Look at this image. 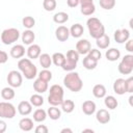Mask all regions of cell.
Instances as JSON below:
<instances>
[{
    "instance_id": "obj_1",
    "label": "cell",
    "mask_w": 133,
    "mask_h": 133,
    "mask_svg": "<svg viewBox=\"0 0 133 133\" xmlns=\"http://www.w3.org/2000/svg\"><path fill=\"white\" fill-rule=\"evenodd\" d=\"M63 84L68 89H70L73 92H78L83 87V82H82V79L80 78L79 74L76 72H73V71L64 76Z\"/></svg>"
},
{
    "instance_id": "obj_2",
    "label": "cell",
    "mask_w": 133,
    "mask_h": 133,
    "mask_svg": "<svg viewBox=\"0 0 133 133\" xmlns=\"http://www.w3.org/2000/svg\"><path fill=\"white\" fill-rule=\"evenodd\" d=\"M18 68L23 76L28 80L35 78V76L37 75V69L31 62L30 58H21L18 62Z\"/></svg>"
},
{
    "instance_id": "obj_3",
    "label": "cell",
    "mask_w": 133,
    "mask_h": 133,
    "mask_svg": "<svg viewBox=\"0 0 133 133\" xmlns=\"http://www.w3.org/2000/svg\"><path fill=\"white\" fill-rule=\"evenodd\" d=\"M86 25L88 28L89 35L92 38L97 39L100 36H102L103 34H105V27L98 18H95V17L89 18L86 22Z\"/></svg>"
},
{
    "instance_id": "obj_4",
    "label": "cell",
    "mask_w": 133,
    "mask_h": 133,
    "mask_svg": "<svg viewBox=\"0 0 133 133\" xmlns=\"http://www.w3.org/2000/svg\"><path fill=\"white\" fill-rule=\"evenodd\" d=\"M48 102L52 106H58L61 105L63 102V88L58 85L54 84L50 87L49 96H48Z\"/></svg>"
},
{
    "instance_id": "obj_5",
    "label": "cell",
    "mask_w": 133,
    "mask_h": 133,
    "mask_svg": "<svg viewBox=\"0 0 133 133\" xmlns=\"http://www.w3.org/2000/svg\"><path fill=\"white\" fill-rule=\"evenodd\" d=\"M20 37V31L17 28H7L4 29L1 33V42L4 45H10L17 42Z\"/></svg>"
},
{
    "instance_id": "obj_6",
    "label": "cell",
    "mask_w": 133,
    "mask_h": 133,
    "mask_svg": "<svg viewBox=\"0 0 133 133\" xmlns=\"http://www.w3.org/2000/svg\"><path fill=\"white\" fill-rule=\"evenodd\" d=\"M118 72L123 75H129L133 71V55L128 54L125 55L122 59V61L118 63Z\"/></svg>"
},
{
    "instance_id": "obj_7",
    "label": "cell",
    "mask_w": 133,
    "mask_h": 133,
    "mask_svg": "<svg viewBox=\"0 0 133 133\" xmlns=\"http://www.w3.org/2000/svg\"><path fill=\"white\" fill-rule=\"evenodd\" d=\"M16 108L9 102H1L0 103V116L1 118H14L16 115Z\"/></svg>"
},
{
    "instance_id": "obj_8",
    "label": "cell",
    "mask_w": 133,
    "mask_h": 133,
    "mask_svg": "<svg viewBox=\"0 0 133 133\" xmlns=\"http://www.w3.org/2000/svg\"><path fill=\"white\" fill-rule=\"evenodd\" d=\"M23 74H21L18 71H10L7 75V83L9 86L16 88V87H20L22 85L23 82Z\"/></svg>"
},
{
    "instance_id": "obj_9",
    "label": "cell",
    "mask_w": 133,
    "mask_h": 133,
    "mask_svg": "<svg viewBox=\"0 0 133 133\" xmlns=\"http://www.w3.org/2000/svg\"><path fill=\"white\" fill-rule=\"evenodd\" d=\"M81 5V14L84 16H91L96 11V6L94 4V0H80Z\"/></svg>"
},
{
    "instance_id": "obj_10",
    "label": "cell",
    "mask_w": 133,
    "mask_h": 133,
    "mask_svg": "<svg viewBox=\"0 0 133 133\" xmlns=\"http://www.w3.org/2000/svg\"><path fill=\"white\" fill-rule=\"evenodd\" d=\"M130 37V32L126 28L117 29L114 31V41L118 44H124L126 43Z\"/></svg>"
},
{
    "instance_id": "obj_11",
    "label": "cell",
    "mask_w": 133,
    "mask_h": 133,
    "mask_svg": "<svg viewBox=\"0 0 133 133\" xmlns=\"http://www.w3.org/2000/svg\"><path fill=\"white\" fill-rule=\"evenodd\" d=\"M76 50L79 54L86 55L91 50V45L87 39H80L76 44Z\"/></svg>"
},
{
    "instance_id": "obj_12",
    "label": "cell",
    "mask_w": 133,
    "mask_h": 133,
    "mask_svg": "<svg viewBox=\"0 0 133 133\" xmlns=\"http://www.w3.org/2000/svg\"><path fill=\"white\" fill-rule=\"evenodd\" d=\"M113 90L116 95H124L127 92V82L123 78H118L113 83Z\"/></svg>"
},
{
    "instance_id": "obj_13",
    "label": "cell",
    "mask_w": 133,
    "mask_h": 133,
    "mask_svg": "<svg viewBox=\"0 0 133 133\" xmlns=\"http://www.w3.org/2000/svg\"><path fill=\"white\" fill-rule=\"evenodd\" d=\"M70 35H71L70 29L65 26H59L55 30V36L59 42H65Z\"/></svg>"
},
{
    "instance_id": "obj_14",
    "label": "cell",
    "mask_w": 133,
    "mask_h": 133,
    "mask_svg": "<svg viewBox=\"0 0 133 133\" xmlns=\"http://www.w3.org/2000/svg\"><path fill=\"white\" fill-rule=\"evenodd\" d=\"M32 106L33 105L30 103V101H22L18 105V111L21 115H28L32 112Z\"/></svg>"
},
{
    "instance_id": "obj_15",
    "label": "cell",
    "mask_w": 133,
    "mask_h": 133,
    "mask_svg": "<svg viewBox=\"0 0 133 133\" xmlns=\"http://www.w3.org/2000/svg\"><path fill=\"white\" fill-rule=\"evenodd\" d=\"M41 52H42V49L38 45L31 44V45H29V47L27 49V56L30 59H35L41 56Z\"/></svg>"
},
{
    "instance_id": "obj_16",
    "label": "cell",
    "mask_w": 133,
    "mask_h": 133,
    "mask_svg": "<svg viewBox=\"0 0 133 133\" xmlns=\"http://www.w3.org/2000/svg\"><path fill=\"white\" fill-rule=\"evenodd\" d=\"M33 88L37 94H44L48 90V82L41 78H37L33 82Z\"/></svg>"
},
{
    "instance_id": "obj_17",
    "label": "cell",
    "mask_w": 133,
    "mask_h": 133,
    "mask_svg": "<svg viewBox=\"0 0 133 133\" xmlns=\"http://www.w3.org/2000/svg\"><path fill=\"white\" fill-rule=\"evenodd\" d=\"M96 103L91 100H87V101H84L83 104H82V111L84 114L86 115H91L96 112Z\"/></svg>"
},
{
    "instance_id": "obj_18",
    "label": "cell",
    "mask_w": 133,
    "mask_h": 133,
    "mask_svg": "<svg viewBox=\"0 0 133 133\" xmlns=\"http://www.w3.org/2000/svg\"><path fill=\"white\" fill-rule=\"evenodd\" d=\"M96 118L100 124H107L110 122V113L106 109H100L96 113Z\"/></svg>"
},
{
    "instance_id": "obj_19",
    "label": "cell",
    "mask_w": 133,
    "mask_h": 133,
    "mask_svg": "<svg viewBox=\"0 0 133 133\" xmlns=\"http://www.w3.org/2000/svg\"><path fill=\"white\" fill-rule=\"evenodd\" d=\"M25 54V48L23 45H15L10 49V56L14 58H22Z\"/></svg>"
},
{
    "instance_id": "obj_20",
    "label": "cell",
    "mask_w": 133,
    "mask_h": 133,
    "mask_svg": "<svg viewBox=\"0 0 133 133\" xmlns=\"http://www.w3.org/2000/svg\"><path fill=\"white\" fill-rule=\"evenodd\" d=\"M19 127L22 131L28 132L33 129V121L29 117H24L19 122Z\"/></svg>"
},
{
    "instance_id": "obj_21",
    "label": "cell",
    "mask_w": 133,
    "mask_h": 133,
    "mask_svg": "<svg viewBox=\"0 0 133 133\" xmlns=\"http://www.w3.org/2000/svg\"><path fill=\"white\" fill-rule=\"evenodd\" d=\"M35 34L31 29H27L22 33V42L25 45H31L34 42Z\"/></svg>"
},
{
    "instance_id": "obj_22",
    "label": "cell",
    "mask_w": 133,
    "mask_h": 133,
    "mask_svg": "<svg viewBox=\"0 0 133 133\" xmlns=\"http://www.w3.org/2000/svg\"><path fill=\"white\" fill-rule=\"evenodd\" d=\"M105 56H106L107 60H109V61H116L121 57V52H119L118 49L110 48V49H108L106 51Z\"/></svg>"
},
{
    "instance_id": "obj_23",
    "label": "cell",
    "mask_w": 133,
    "mask_h": 133,
    "mask_svg": "<svg viewBox=\"0 0 133 133\" xmlns=\"http://www.w3.org/2000/svg\"><path fill=\"white\" fill-rule=\"evenodd\" d=\"M39 59V64L44 68V69H48L51 66L53 60H52V56H50L48 53H43L41 54V56L38 57Z\"/></svg>"
},
{
    "instance_id": "obj_24",
    "label": "cell",
    "mask_w": 133,
    "mask_h": 133,
    "mask_svg": "<svg viewBox=\"0 0 133 133\" xmlns=\"http://www.w3.org/2000/svg\"><path fill=\"white\" fill-rule=\"evenodd\" d=\"M83 32H84L83 26H82L81 24H79V23L72 25V27L70 28V33H71V35H72L73 37H76V38L80 37V36L83 34Z\"/></svg>"
},
{
    "instance_id": "obj_25",
    "label": "cell",
    "mask_w": 133,
    "mask_h": 133,
    "mask_svg": "<svg viewBox=\"0 0 133 133\" xmlns=\"http://www.w3.org/2000/svg\"><path fill=\"white\" fill-rule=\"evenodd\" d=\"M96 44L100 49H107L110 45V38L107 34H103L102 36L96 39Z\"/></svg>"
},
{
    "instance_id": "obj_26",
    "label": "cell",
    "mask_w": 133,
    "mask_h": 133,
    "mask_svg": "<svg viewBox=\"0 0 133 133\" xmlns=\"http://www.w3.org/2000/svg\"><path fill=\"white\" fill-rule=\"evenodd\" d=\"M92 95L98 99L104 98L106 96V87L103 84H96L92 88Z\"/></svg>"
},
{
    "instance_id": "obj_27",
    "label": "cell",
    "mask_w": 133,
    "mask_h": 133,
    "mask_svg": "<svg viewBox=\"0 0 133 133\" xmlns=\"http://www.w3.org/2000/svg\"><path fill=\"white\" fill-rule=\"evenodd\" d=\"M82 64H83V66H84L86 70H94V69H96V66L98 65V60H95V59H92L91 57H89L88 55H86L85 58H83Z\"/></svg>"
},
{
    "instance_id": "obj_28",
    "label": "cell",
    "mask_w": 133,
    "mask_h": 133,
    "mask_svg": "<svg viewBox=\"0 0 133 133\" xmlns=\"http://www.w3.org/2000/svg\"><path fill=\"white\" fill-rule=\"evenodd\" d=\"M65 58H66V57H65L62 53H60V52H56V53H54V54L52 55L53 63H54L55 65H57V66H62L63 63L65 62Z\"/></svg>"
},
{
    "instance_id": "obj_29",
    "label": "cell",
    "mask_w": 133,
    "mask_h": 133,
    "mask_svg": "<svg viewBox=\"0 0 133 133\" xmlns=\"http://www.w3.org/2000/svg\"><path fill=\"white\" fill-rule=\"evenodd\" d=\"M69 20V15L64 11H59L53 16V21L57 24H63Z\"/></svg>"
},
{
    "instance_id": "obj_30",
    "label": "cell",
    "mask_w": 133,
    "mask_h": 133,
    "mask_svg": "<svg viewBox=\"0 0 133 133\" xmlns=\"http://www.w3.org/2000/svg\"><path fill=\"white\" fill-rule=\"evenodd\" d=\"M47 113H48V116H49L51 119H53V121H56V119H58V118L61 116V111H60V109L57 108L56 106L50 107V108L48 109Z\"/></svg>"
},
{
    "instance_id": "obj_31",
    "label": "cell",
    "mask_w": 133,
    "mask_h": 133,
    "mask_svg": "<svg viewBox=\"0 0 133 133\" xmlns=\"http://www.w3.org/2000/svg\"><path fill=\"white\" fill-rule=\"evenodd\" d=\"M47 114H48V113H47L44 109L38 108V109H36V110L33 112V121H35V122H37V123H42V122H44V121L46 119Z\"/></svg>"
},
{
    "instance_id": "obj_32",
    "label": "cell",
    "mask_w": 133,
    "mask_h": 133,
    "mask_svg": "<svg viewBox=\"0 0 133 133\" xmlns=\"http://www.w3.org/2000/svg\"><path fill=\"white\" fill-rule=\"evenodd\" d=\"M104 104L109 109H115L117 107V105H118V102L113 96H107V97H105Z\"/></svg>"
},
{
    "instance_id": "obj_33",
    "label": "cell",
    "mask_w": 133,
    "mask_h": 133,
    "mask_svg": "<svg viewBox=\"0 0 133 133\" xmlns=\"http://www.w3.org/2000/svg\"><path fill=\"white\" fill-rule=\"evenodd\" d=\"M15 90L14 88L10 86V87H4L2 88L1 90V97L4 99V100H11L15 98Z\"/></svg>"
},
{
    "instance_id": "obj_34",
    "label": "cell",
    "mask_w": 133,
    "mask_h": 133,
    "mask_svg": "<svg viewBox=\"0 0 133 133\" xmlns=\"http://www.w3.org/2000/svg\"><path fill=\"white\" fill-rule=\"evenodd\" d=\"M61 109L66 113H71L75 109V103L72 100H63L61 104Z\"/></svg>"
},
{
    "instance_id": "obj_35",
    "label": "cell",
    "mask_w": 133,
    "mask_h": 133,
    "mask_svg": "<svg viewBox=\"0 0 133 133\" xmlns=\"http://www.w3.org/2000/svg\"><path fill=\"white\" fill-rule=\"evenodd\" d=\"M30 103L35 107H39L44 104V98L39 94H34L30 97Z\"/></svg>"
},
{
    "instance_id": "obj_36",
    "label": "cell",
    "mask_w": 133,
    "mask_h": 133,
    "mask_svg": "<svg viewBox=\"0 0 133 133\" xmlns=\"http://www.w3.org/2000/svg\"><path fill=\"white\" fill-rule=\"evenodd\" d=\"M76 66H77V61H74V60H71L69 58H65V62L63 63V65L61 68L64 71L72 72V71H74L76 69Z\"/></svg>"
},
{
    "instance_id": "obj_37",
    "label": "cell",
    "mask_w": 133,
    "mask_h": 133,
    "mask_svg": "<svg viewBox=\"0 0 133 133\" xmlns=\"http://www.w3.org/2000/svg\"><path fill=\"white\" fill-rule=\"evenodd\" d=\"M57 2L56 0H44L43 2V7L47 11H53L56 8Z\"/></svg>"
},
{
    "instance_id": "obj_38",
    "label": "cell",
    "mask_w": 133,
    "mask_h": 133,
    "mask_svg": "<svg viewBox=\"0 0 133 133\" xmlns=\"http://www.w3.org/2000/svg\"><path fill=\"white\" fill-rule=\"evenodd\" d=\"M99 3H100V6L103 9L110 10V9H112L114 7L115 0H99Z\"/></svg>"
},
{
    "instance_id": "obj_39",
    "label": "cell",
    "mask_w": 133,
    "mask_h": 133,
    "mask_svg": "<svg viewBox=\"0 0 133 133\" xmlns=\"http://www.w3.org/2000/svg\"><path fill=\"white\" fill-rule=\"evenodd\" d=\"M22 23H23V26L27 29H31L32 27H34L35 25V20L30 17V16H27V17H24L23 20H22Z\"/></svg>"
},
{
    "instance_id": "obj_40",
    "label": "cell",
    "mask_w": 133,
    "mask_h": 133,
    "mask_svg": "<svg viewBox=\"0 0 133 133\" xmlns=\"http://www.w3.org/2000/svg\"><path fill=\"white\" fill-rule=\"evenodd\" d=\"M38 78H41V79H43V80L49 82V81L52 79V73H51L48 69H44L43 71L39 72V74H38Z\"/></svg>"
},
{
    "instance_id": "obj_41",
    "label": "cell",
    "mask_w": 133,
    "mask_h": 133,
    "mask_svg": "<svg viewBox=\"0 0 133 133\" xmlns=\"http://www.w3.org/2000/svg\"><path fill=\"white\" fill-rule=\"evenodd\" d=\"M79 53L77 52V50H69L68 52H66V58H69V59H71V60H74V61H77L78 62V60H79Z\"/></svg>"
},
{
    "instance_id": "obj_42",
    "label": "cell",
    "mask_w": 133,
    "mask_h": 133,
    "mask_svg": "<svg viewBox=\"0 0 133 133\" xmlns=\"http://www.w3.org/2000/svg\"><path fill=\"white\" fill-rule=\"evenodd\" d=\"M87 55H88L89 57H91L92 59L98 60V61H99V60L101 59V57H102V54H101V52H100L98 49H91Z\"/></svg>"
},
{
    "instance_id": "obj_43",
    "label": "cell",
    "mask_w": 133,
    "mask_h": 133,
    "mask_svg": "<svg viewBox=\"0 0 133 133\" xmlns=\"http://www.w3.org/2000/svg\"><path fill=\"white\" fill-rule=\"evenodd\" d=\"M127 82V92H133V76L129 77L128 79H126Z\"/></svg>"
},
{
    "instance_id": "obj_44",
    "label": "cell",
    "mask_w": 133,
    "mask_h": 133,
    "mask_svg": "<svg viewBox=\"0 0 133 133\" xmlns=\"http://www.w3.org/2000/svg\"><path fill=\"white\" fill-rule=\"evenodd\" d=\"M48 131H49V129L45 125H38L35 128V132L36 133H48Z\"/></svg>"
},
{
    "instance_id": "obj_45",
    "label": "cell",
    "mask_w": 133,
    "mask_h": 133,
    "mask_svg": "<svg viewBox=\"0 0 133 133\" xmlns=\"http://www.w3.org/2000/svg\"><path fill=\"white\" fill-rule=\"evenodd\" d=\"M8 59V54L5 51H0V63H5Z\"/></svg>"
},
{
    "instance_id": "obj_46",
    "label": "cell",
    "mask_w": 133,
    "mask_h": 133,
    "mask_svg": "<svg viewBox=\"0 0 133 133\" xmlns=\"http://www.w3.org/2000/svg\"><path fill=\"white\" fill-rule=\"evenodd\" d=\"M125 47H126V50L128 52L133 53V39H128L126 42V46Z\"/></svg>"
},
{
    "instance_id": "obj_47",
    "label": "cell",
    "mask_w": 133,
    "mask_h": 133,
    "mask_svg": "<svg viewBox=\"0 0 133 133\" xmlns=\"http://www.w3.org/2000/svg\"><path fill=\"white\" fill-rule=\"evenodd\" d=\"M66 4L70 7H76L80 4V0H66Z\"/></svg>"
},
{
    "instance_id": "obj_48",
    "label": "cell",
    "mask_w": 133,
    "mask_h": 133,
    "mask_svg": "<svg viewBox=\"0 0 133 133\" xmlns=\"http://www.w3.org/2000/svg\"><path fill=\"white\" fill-rule=\"evenodd\" d=\"M6 130V124L3 119L0 121V133H4Z\"/></svg>"
},
{
    "instance_id": "obj_49",
    "label": "cell",
    "mask_w": 133,
    "mask_h": 133,
    "mask_svg": "<svg viewBox=\"0 0 133 133\" xmlns=\"http://www.w3.org/2000/svg\"><path fill=\"white\" fill-rule=\"evenodd\" d=\"M129 105L131 106V107H133V95H131L130 97H129Z\"/></svg>"
},
{
    "instance_id": "obj_50",
    "label": "cell",
    "mask_w": 133,
    "mask_h": 133,
    "mask_svg": "<svg viewBox=\"0 0 133 133\" xmlns=\"http://www.w3.org/2000/svg\"><path fill=\"white\" fill-rule=\"evenodd\" d=\"M65 132L72 133L73 131H72V129H69V128H64V129H62V130H61V133H65Z\"/></svg>"
},
{
    "instance_id": "obj_51",
    "label": "cell",
    "mask_w": 133,
    "mask_h": 133,
    "mask_svg": "<svg viewBox=\"0 0 133 133\" xmlns=\"http://www.w3.org/2000/svg\"><path fill=\"white\" fill-rule=\"evenodd\" d=\"M129 26H130L131 29H133V18L130 19V21H129Z\"/></svg>"
},
{
    "instance_id": "obj_52",
    "label": "cell",
    "mask_w": 133,
    "mask_h": 133,
    "mask_svg": "<svg viewBox=\"0 0 133 133\" xmlns=\"http://www.w3.org/2000/svg\"><path fill=\"white\" fill-rule=\"evenodd\" d=\"M82 132H91V133H92V132H94V130H92V129H84Z\"/></svg>"
}]
</instances>
